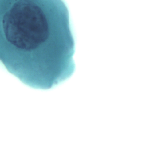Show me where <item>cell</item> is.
I'll return each mask as SVG.
<instances>
[{
  "instance_id": "cell-1",
  "label": "cell",
  "mask_w": 142,
  "mask_h": 158,
  "mask_svg": "<svg viewBox=\"0 0 142 158\" xmlns=\"http://www.w3.org/2000/svg\"><path fill=\"white\" fill-rule=\"evenodd\" d=\"M75 44L64 0H0V63L24 84L48 90L69 79Z\"/></svg>"
}]
</instances>
